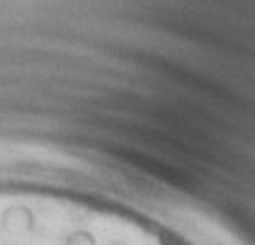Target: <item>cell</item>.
<instances>
[{"mask_svg":"<svg viewBox=\"0 0 255 245\" xmlns=\"http://www.w3.org/2000/svg\"><path fill=\"white\" fill-rule=\"evenodd\" d=\"M34 224H37L34 211L29 207H24V204H12L0 216V228L5 233H12V236H22V233L34 231Z\"/></svg>","mask_w":255,"mask_h":245,"instance_id":"6da1fadb","label":"cell"},{"mask_svg":"<svg viewBox=\"0 0 255 245\" xmlns=\"http://www.w3.org/2000/svg\"><path fill=\"white\" fill-rule=\"evenodd\" d=\"M63 245H98V241L90 231H73L63 238Z\"/></svg>","mask_w":255,"mask_h":245,"instance_id":"7a4b0ae2","label":"cell"}]
</instances>
